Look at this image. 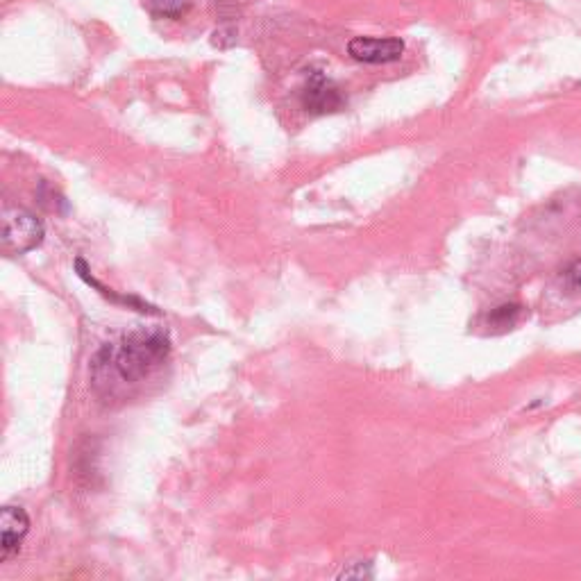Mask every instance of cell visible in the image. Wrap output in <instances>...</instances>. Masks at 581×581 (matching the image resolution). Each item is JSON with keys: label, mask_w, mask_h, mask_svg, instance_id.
Instances as JSON below:
<instances>
[{"label": "cell", "mask_w": 581, "mask_h": 581, "mask_svg": "<svg viewBox=\"0 0 581 581\" xmlns=\"http://www.w3.org/2000/svg\"><path fill=\"white\" fill-rule=\"evenodd\" d=\"M75 268H78V275L82 277V280L87 282L89 286H94V289H98L100 293H103V296L112 298V300H116V302H123V305H128V307H137L139 311H146V314H157V311H155L153 307L143 305V302H141V300H137V298H119V296H116V293H114L112 289H105V286L100 284V282L96 280V277H91V275H89V271H87V264H84L82 259L75 261Z\"/></svg>", "instance_id": "obj_7"}, {"label": "cell", "mask_w": 581, "mask_h": 581, "mask_svg": "<svg viewBox=\"0 0 581 581\" xmlns=\"http://www.w3.org/2000/svg\"><path fill=\"white\" fill-rule=\"evenodd\" d=\"M566 282L572 291H581V261H575L566 271Z\"/></svg>", "instance_id": "obj_9"}, {"label": "cell", "mask_w": 581, "mask_h": 581, "mask_svg": "<svg viewBox=\"0 0 581 581\" xmlns=\"http://www.w3.org/2000/svg\"><path fill=\"white\" fill-rule=\"evenodd\" d=\"M522 318V307L520 305H500L495 307L486 318V327L495 334L509 332L520 323Z\"/></svg>", "instance_id": "obj_6"}, {"label": "cell", "mask_w": 581, "mask_h": 581, "mask_svg": "<svg viewBox=\"0 0 581 581\" xmlns=\"http://www.w3.org/2000/svg\"><path fill=\"white\" fill-rule=\"evenodd\" d=\"M348 53L352 60L364 64H389L398 62L404 53L402 39H377V37H355L348 44Z\"/></svg>", "instance_id": "obj_3"}, {"label": "cell", "mask_w": 581, "mask_h": 581, "mask_svg": "<svg viewBox=\"0 0 581 581\" xmlns=\"http://www.w3.org/2000/svg\"><path fill=\"white\" fill-rule=\"evenodd\" d=\"M302 105L307 107V112H314V114L336 112V109L343 107V96H341V91L325 78V75L316 73L314 78L309 80L305 94H302Z\"/></svg>", "instance_id": "obj_5"}, {"label": "cell", "mask_w": 581, "mask_h": 581, "mask_svg": "<svg viewBox=\"0 0 581 581\" xmlns=\"http://www.w3.org/2000/svg\"><path fill=\"white\" fill-rule=\"evenodd\" d=\"M171 355V339L164 330H134L116 345H105L94 366L107 368L125 384H137L150 377Z\"/></svg>", "instance_id": "obj_1"}, {"label": "cell", "mask_w": 581, "mask_h": 581, "mask_svg": "<svg viewBox=\"0 0 581 581\" xmlns=\"http://www.w3.org/2000/svg\"><path fill=\"white\" fill-rule=\"evenodd\" d=\"M3 250L10 255H25L35 250L44 241V223L35 214H30L23 207H5L3 209Z\"/></svg>", "instance_id": "obj_2"}, {"label": "cell", "mask_w": 581, "mask_h": 581, "mask_svg": "<svg viewBox=\"0 0 581 581\" xmlns=\"http://www.w3.org/2000/svg\"><path fill=\"white\" fill-rule=\"evenodd\" d=\"M30 532V518L21 507H5L0 513V563L10 561L21 550Z\"/></svg>", "instance_id": "obj_4"}, {"label": "cell", "mask_w": 581, "mask_h": 581, "mask_svg": "<svg viewBox=\"0 0 581 581\" xmlns=\"http://www.w3.org/2000/svg\"><path fill=\"white\" fill-rule=\"evenodd\" d=\"M191 3L193 0H146V7L159 19H178L189 10Z\"/></svg>", "instance_id": "obj_8"}]
</instances>
